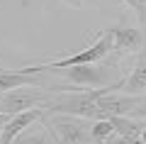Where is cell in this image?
I'll list each match as a JSON object with an SVG mask.
<instances>
[{
    "instance_id": "6da1fadb",
    "label": "cell",
    "mask_w": 146,
    "mask_h": 144,
    "mask_svg": "<svg viewBox=\"0 0 146 144\" xmlns=\"http://www.w3.org/2000/svg\"><path fill=\"white\" fill-rule=\"evenodd\" d=\"M110 52H115V32H112V27L105 29L102 34L95 39V44L88 46V49H83V52H76V54H71V56H63V59H58V61H46V64H36V66H25V68H20V71L32 73V76H39V73H44V71H61V68L66 71V68H73V66L98 64V61H102Z\"/></svg>"
},
{
    "instance_id": "7a4b0ae2",
    "label": "cell",
    "mask_w": 146,
    "mask_h": 144,
    "mask_svg": "<svg viewBox=\"0 0 146 144\" xmlns=\"http://www.w3.org/2000/svg\"><path fill=\"white\" fill-rule=\"evenodd\" d=\"M44 122H46V129L56 144H93V137H90V125L93 122L88 125V120L83 117L46 115Z\"/></svg>"
},
{
    "instance_id": "3957f363",
    "label": "cell",
    "mask_w": 146,
    "mask_h": 144,
    "mask_svg": "<svg viewBox=\"0 0 146 144\" xmlns=\"http://www.w3.org/2000/svg\"><path fill=\"white\" fill-rule=\"evenodd\" d=\"M49 100V95L44 90H39V88H17V90H10L5 93V95H0V113L5 115H22L27 113V110H36V105H42Z\"/></svg>"
},
{
    "instance_id": "277c9868",
    "label": "cell",
    "mask_w": 146,
    "mask_h": 144,
    "mask_svg": "<svg viewBox=\"0 0 146 144\" xmlns=\"http://www.w3.org/2000/svg\"><path fill=\"white\" fill-rule=\"evenodd\" d=\"M107 73H110V71L98 68L95 64H88V66L66 68V71H63V76H66L73 86L88 88V90H90V88H105V86H110V83H107Z\"/></svg>"
},
{
    "instance_id": "5b68a950",
    "label": "cell",
    "mask_w": 146,
    "mask_h": 144,
    "mask_svg": "<svg viewBox=\"0 0 146 144\" xmlns=\"http://www.w3.org/2000/svg\"><path fill=\"white\" fill-rule=\"evenodd\" d=\"M36 120H44V110L36 108V110H27L22 115H12L7 120V125L0 129V144H15V139L20 134H25V129H29Z\"/></svg>"
},
{
    "instance_id": "8992f818",
    "label": "cell",
    "mask_w": 146,
    "mask_h": 144,
    "mask_svg": "<svg viewBox=\"0 0 146 144\" xmlns=\"http://www.w3.org/2000/svg\"><path fill=\"white\" fill-rule=\"evenodd\" d=\"M115 52H141L146 46V29L141 27H112Z\"/></svg>"
},
{
    "instance_id": "52a82bcc",
    "label": "cell",
    "mask_w": 146,
    "mask_h": 144,
    "mask_svg": "<svg viewBox=\"0 0 146 144\" xmlns=\"http://www.w3.org/2000/svg\"><path fill=\"white\" fill-rule=\"evenodd\" d=\"M44 83L42 76H32V73H25V71H10V68H0V95H5L10 90H17V88H39Z\"/></svg>"
},
{
    "instance_id": "ba28073f",
    "label": "cell",
    "mask_w": 146,
    "mask_h": 144,
    "mask_svg": "<svg viewBox=\"0 0 146 144\" xmlns=\"http://www.w3.org/2000/svg\"><path fill=\"white\" fill-rule=\"evenodd\" d=\"M124 95H146V46L139 52L131 73L124 78Z\"/></svg>"
},
{
    "instance_id": "9c48e42d",
    "label": "cell",
    "mask_w": 146,
    "mask_h": 144,
    "mask_svg": "<svg viewBox=\"0 0 146 144\" xmlns=\"http://www.w3.org/2000/svg\"><path fill=\"white\" fill-rule=\"evenodd\" d=\"M112 134H115V129H112L110 120H95V122L90 125V137H93V144H105V142H110Z\"/></svg>"
},
{
    "instance_id": "30bf717a",
    "label": "cell",
    "mask_w": 146,
    "mask_h": 144,
    "mask_svg": "<svg viewBox=\"0 0 146 144\" xmlns=\"http://www.w3.org/2000/svg\"><path fill=\"white\" fill-rule=\"evenodd\" d=\"M15 144H56V142L46 132H29V134H20L15 139Z\"/></svg>"
},
{
    "instance_id": "8fae6325",
    "label": "cell",
    "mask_w": 146,
    "mask_h": 144,
    "mask_svg": "<svg viewBox=\"0 0 146 144\" xmlns=\"http://www.w3.org/2000/svg\"><path fill=\"white\" fill-rule=\"evenodd\" d=\"M124 3L136 12V20H139L141 29H146V0H124Z\"/></svg>"
},
{
    "instance_id": "7c38bea8",
    "label": "cell",
    "mask_w": 146,
    "mask_h": 144,
    "mask_svg": "<svg viewBox=\"0 0 146 144\" xmlns=\"http://www.w3.org/2000/svg\"><path fill=\"white\" fill-rule=\"evenodd\" d=\"M131 120H146V95H141V103H139V108L134 110Z\"/></svg>"
},
{
    "instance_id": "4fadbf2b",
    "label": "cell",
    "mask_w": 146,
    "mask_h": 144,
    "mask_svg": "<svg viewBox=\"0 0 146 144\" xmlns=\"http://www.w3.org/2000/svg\"><path fill=\"white\" fill-rule=\"evenodd\" d=\"M7 120H10V115H5V113H0V129L7 125Z\"/></svg>"
},
{
    "instance_id": "5bb4252c",
    "label": "cell",
    "mask_w": 146,
    "mask_h": 144,
    "mask_svg": "<svg viewBox=\"0 0 146 144\" xmlns=\"http://www.w3.org/2000/svg\"><path fill=\"white\" fill-rule=\"evenodd\" d=\"M139 144H146V127L141 129V134H139Z\"/></svg>"
}]
</instances>
